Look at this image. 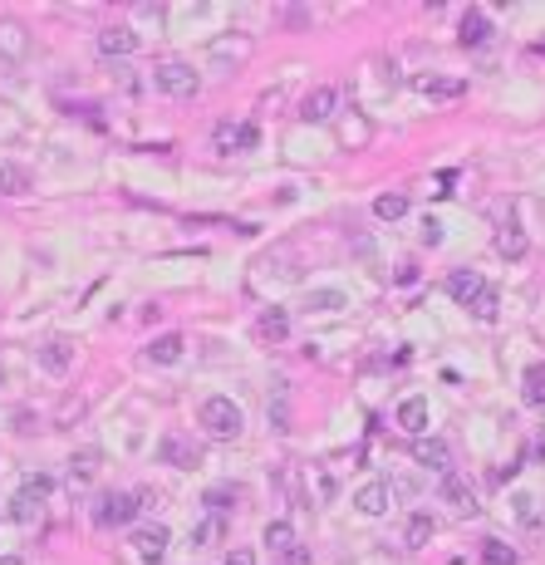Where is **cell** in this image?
Returning <instances> with one entry per match:
<instances>
[{"instance_id":"obj_1","label":"cell","mask_w":545,"mask_h":565,"mask_svg":"<svg viewBox=\"0 0 545 565\" xmlns=\"http://www.w3.org/2000/svg\"><path fill=\"white\" fill-rule=\"evenodd\" d=\"M153 84L167 94V99H197L202 94V74L187 64V59H163L153 69Z\"/></svg>"},{"instance_id":"obj_2","label":"cell","mask_w":545,"mask_h":565,"mask_svg":"<svg viewBox=\"0 0 545 565\" xmlns=\"http://www.w3.org/2000/svg\"><path fill=\"white\" fill-rule=\"evenodd\" d=\"M197 418H202V428H207L216 442H232V438H241V428H246V418H241V408H236L232 399H222V393L202 403V413H197Z\"/></svg>"},{"instance_id":"obj_3","label":"cell","mask_w":545,"mask_h":565,"mask_svg":"<svg viewBox=\"0 0 545 565\" xmlns=\"http://www.w3.org/2000/svg\"><path fill=\"white\" fill-rule=\"evenodd\" d=\"M133 516H138V497H128V491H104L99 507H94V526L114 531V526H128Z\"/></svg>"},{"instance_id":"obj_4","label":"cell","mask_w":545,"mask_h":565,"mask_svg":"<svg viewBox=\"0 0 545 565\" xmlns=\"http://www.w3.org/2000/svg\"><path fill=\"white\" fill-rule=\"evenodd\" d=\"M167 546H173V531H167L163 521L138 526V531H133V550H138L143 565H163L167 560Z\"/></svg>"},{"instance_id":"obj_5","label":"cell","mask_w":545,"mask_h":565,"mask_svg":"<svg viewBox=\"0 0 545 565\" xmlns=\"http://www.w3.org/2000/svg\"><path fill=\"white\" fill-rule=\"evenodd\" d=\"M212 143H216V153H256L261 128L256 124H216Z\"/></svg>"},{"instance_id":"obj_6","label":"cell","mask_w":545,"mask_h":565,"mask_svg":"<svg viewBox=\"0 0 545 565\" xmlns=\"http://www.w3.org/2000/svg\"><path fill=\"white\" fill-rule=\"evenodd\" d=\"M413 89L422 99H438V104H452L467 94V79L462 74H413Z\"/></svg>"},{"instance_id":"obj_7","label":"cell","mask_w":545,"mask_h":565,"mask_svg":"<svg viewBox=\"0 0 545 565\" xmlns=\"http://www.w3.org/2000/svg\"><path fill=\"white\" fill-rule=\"evenodd\" d=\"M413 462L428 467V472H452V448L442 438H413Z\"/></svg>"},{"instance_id":"obj_8","label":"cell","mask_w":545,"mask_h":565,"mask_svg":"<svg viewBox=\"0 0 545 565\" xmlns=\"http://www.w3.org/2000/svg\"><path fill=\"white\" fill-rule=\"evenodd\" d=\"M334 108H339V94L330 84H320V89H310L305 99H300V118H305V124H330Z\"/></svg>"},{"instance_id":"obj_9","label":"cell","mask_w":545,"mask_h":565,"mask_svg":"<svg viewBox=\"0 0 545 565\" xmlns=\"http://www.w3.org/2000/svg\"><path fill=\"white\" fill-rule=\"evenodd\" d=\"M138 30L133 25H108V30H99V55L104 59H128L133 50H138Z\"/></svg>"},{"instance_id":"obj_10","label":"cell","mask_w":545,"mask_h":565,"mask_svg":"<svg viewBox=\"0 0 545 565\" xmlns=\"http://www.w3.org/2000/svg\"><path fill=\"white\" fill-rule=\"evenodd\" d=\"M442 497L452 501L462 516H477V511H481V507H477V487H471L462 472H447V477H442Z\"/></svg>"},{"instance_id":"obj_11","label":"cell","mask_w":545,"mask_h":565,"mask_svg":"<svg viewBox=\"0 0 545 565\" xmlns=\"http://www.w3.org/2000/svg\"><path fill=\"white\" fill-rule=\"evenodd\" d=\"M35 359H40V369H45V374H69V369H74V344H69V340H50V344H40V354H35Z\"/></svg>"},{"instance_id":"obj_12","label":"cell","mask_w":545,"mask_h":565,"mask_svg":"<svg viewBox=\"0 0 545 565\" xmlns=\"http://www.w3.org/2000/svg\"><path fill=\"white\" fill-rule=\"evenodd\" d=\"M354 507L363 511V516H383L393 507V487L389 482H363L359 491H354Z\"/></svg>"},{"instance_id":"obj_13","label":"cell","mask_w":545,"mask_h":565,"mask_svg":"<svg viewBox=\"0 0 545 565\" xmlns=\"http://www.w3.org/2000/svg\"><path fill=\"white\" fill-rule=\"evenodd\" d=\"M157 458H163L167 467H197V458H202V452L192 448V442L182 438V432H167V438L157 442Z\"/></svg>"},{"instance_id":"obj_14","label":"cell","mask_w":545,"mask_h":565,"mask_svg":"<svg viewBox=\"0 0 545 565\" xmlns=\"http://www.w3.org/2000/svg\"><path fill=\"white\" fill-rule=\"evenodd\" d=\"M481 291H487V281H481L477 271H452L447 275V295H452L462 310H471V300H477Z\"/></svg>"},{"instance_id":"obj_15","label":"cell","mask_w":545,"mask_h":565,"mask_svg":"<svg viewBox=\"0 0 545 565\" xmlns=\"http://www.w3.org/2000/svg\"><path fill=\"white\" fill-rule=\"evenodd\" d=\"M398 428L413 432V438H422V432H428V399H422V393H413V399L398 403Z\"/></svg>"},{"instance_id":"obj_16","label":"cell","mask_w":545,"mask_h":565,"mask_svg":"<svg viewBox=\"0 0 545 565\" xmlns=\"http://www.w3.org/2000/svg\"><path fill=\"white\" fill-rule=\"evenodd\" d=\"M30 187H35L30 167H20V163H0V197H25Z\"/></svg>"},{"instance_id":"obj_17","label":"cell","mask_w":545,"mask_h":565,"mask_svg":"<svg viewBox=\"0 0 545 565\" xmlns=\"http://www.w3.org/2000/svg\"><path fill=\"white\" fill-rule=\"evenodd\" d=\"M487 35H491V20L481 15V10H467L462 25H457V40H462L467 50H477V45H487Z\"/></svg>"},{"instance_id":"obj_18","label":"cell","mask_w":545,"mask_h":565,"mask_svg":"<svg viewBox=\"0 0 545 565\" xmlns=\"http://www.w3.org/2000/svg\"><path fill=\"white\" fill-rule=\"evenodd\" d=\"M182 350H187V340H182V334H157L143 354H148V364H177Z\"/></svg>"},{"instance_id":"obj_19","label":"cell","mask_w":545,"mask_h":565,"mask_svg":"<svg viewBox=\"0 0 545 565\" xmlns=\"http://www.w3.org/2000/svg\"><path fill=\"white\" fill-rule=\"evenodd\" d=\"M265 413H271V428L275 432H290V383L285 379L271 383V408H265Z\"/></svg>"},{"instance_id":"obj_20","label":"cell","mask_w":545,"mask_h":565,"mask_svg":"<svg viewBox=\"0 0 545 565\" xmlns=\"http://www.w3.org/2000/svg\"><path fill=\"white\" fill-rule=\"evenodd\" d=\"M496 251H501L506 261H526V251H530V242H526V232H520L516 222H506L501 232H496Z\"/></svg>"},{"instance_id":"obj_21","label":"cell","mask_w":545,"mask_h":565,"mask_svg":"<svg viewBox=\"0 0 545 565\" xmlns=\"http://www.w3.org/2000/svg\"><path fill=\"white\" fill-rule=\"evenodd\" d=\"M432 536H438V521H432L428 511H413V516H408V531H403L408 550H422V546H428Z\"/></svg>"},{"instance_id":"obj_22","label":"cell","mask_w":545,"mask_h":565,"mask_svg":"<svg viewBox=\"0 0 545 565\" xmlns=\"http://www.w3.org/2000/svg\"><path fill=\"white\" fill-rule=\"evenodd\" d=\"M520 399H526L530 408H545V364L536 359V364H526V379H520Z\"/></svg>"},{"instance_id":"obj_23","label":"cell","mask_w":545,"mask_h":565,"mask_svg":"<svg viewBox=\"0 0 545 565\" xmlns=\"http://www.w3.org/2000/svg\"><path fill=\"white\" fill-rule=\"evenodd\" d=\"M30 40H25V25H15V20H0V55L10 59H25Z\"/></svg>"},{"instance_id":"obj_24","label":"cell","mask_w":545,"mask_h":565,"mask_svg":"<svg viewBox=\"0 0 545 565\" xmlns=\"http://www.w3.org/2000/svg\"><path fill=\"white\" fill-rule=\"evenodd\" d=\"M261 540L275 550V556H285V550L300 546V540H295V526H290V521H265V536H261Z\"/></svg>"},{"instance_id":"obj_25","label":"cell","mask_w":545,"mask_h":565,"mask_svg":"<svg viewBox=\"0 0 545 565\" xmlns=\"http://www.w3.org/2000/svg\"><path fill=\"white\" fill-rule=\"evenodd\" d=\"M305 310H314V315H334V310H349V295L344 291H305Z\"/></svg>"},{"instance_id":"obj_26","label":"cell","mask_w":545,"mask_h":565,"mask_svg":"<svg viewBox=\"0 0 545 565\" xmlns=\"http://www.w3.org/2000/svg\"><path fill=\"white\" fill-rule=\"evenodd\" d=\"M226 540V516H207L192 526V546H222Z\"/></svg>"},{"instance_id":"obj_27","label":"cell","mask_w":545,"mask_h":565,"mask_svg":"<svg viewBox=\"0 0 545 565\" xmlns=\"http://www.w3.org/2000/svg\"><path fill=\"white\" fill-rule=\"evenodd\" d=\"M94 462H99V452H79V458L69 462V491H84L94 482V472H99Z\"/></svg>"},{"instance_id":"obj_28","label":"cell","mask_w":545,"mask_h":565,"mask_svg":"<svg viewBox=\"0 0 545 565\" xmlns=\"http://www.w3.org/2000/svg\"><path fill=\"white\" fill-rule=\"evenodd\" d=\"M285 334H290V315H285V310H281V305H271V310H265V315H261V340H271V344H281V340H285Z\"/></svg>"},{"instance_id":"obj_29","label":"cell","mask_w":545,"mask_h":565,"mask_svg":"<svg viewBox=\"0 0 545 565\" xmlns=\"http://www.w3.org/2000/svg\"><path fill=\"white\" fill-rule=\"evenodd\" d=\"M236 497H241V487H236V482H216V487H207V497H202V507H207L212 516H222V511L236 501Z\"/></svg>"},{"instance_id":"obj_30","label":"cell","mask_w":545,"mask_h":565,"mask_svg":"<svg viewBox=\"0 0 545 565\" xmlns=\"http://www.w3.org/2000/svg\"><path fill=\"white\" fill-rule=\"evenodd\" d=\"M403 212H408V197H403V192H383V197L373 202V216H379V222H398Z\"/></svg>"},{"instance_id":"obj_31","label":"cell","mask_w":545,"mask_h":565,"mask_svg":"<svg viewBox=\"0 0 545 565\" xmlns=\"http://www.w3.org/2000/svg\"><path fill=\"white\" fill-rule=\"evenodd\" d=\"M471 315H477V320H496V315H501V291H496V285H487V291L471 300Z\"/></svg>"},{"instance_id":"obj_32","label":"cell","mask_w":545,"mask_h":565,"mask_svg":"<svg viewBox=\"0 0 545 565\" xmlns=\"http://www.w3.org/2000/svg\"><path fill=\"white\" fill-rule=\"evenodd\" d=\"M481 565H516V550L491 536V540H481Z\"/></svg>"},{"instance_id":"obj_33","label":"cell","mask_w":545,"mask_h":565,"mask_svg":"<svg viewBox=\"0 0 545 565\" xmlns=\"http://www.w3.org/2000/svg\"><path fill=\"white\" fill-rule=\"evenodd\" d=\"M20 491H25L30 501H40V507H45V497H50V491H54V477L35 472V477H25V482H20Z\"/></svg>"},{"instance_id":"obj_34","label":"cell","mask_w":545,"mask_h":565,"mask_svg":"<svg viewBox=\"0 0 545 565\" xmlns=\"http://www.w3.org/2000/svg\"><path fill=\"white\" fill-rule=\"evenodd\" d=\"M10 516H15L20 526H30L35 516H40V501H30L25 491H15V501H10Z\"/></svg>"},{"instance_id":"obj_35","label":"cell","mask_w":545,"mask_h":565,"mask_svg":"<svg viewBox=\"0 0 545 565\" xmlns=\"http://www.w3.org/2000/svg\"><path fill=\"white\" fill-rule=\"evenodd\" d=\"M222 565H256V550H251V546H232V556H226Z\"/></svg>"},{"instance_id":"obj_36","label":"cell","mask_w":545,"mask_h":565,"mask_svg":"<svg viewBox=\"0 0 545 565\" xmlns=\"http://www.w3.org/2000/svg\"><path fill=\"white\" fill-rule=\"evenodd\" d=\"M281 565H314V556H310V546H295V550L281 556Z\"/></svg>"},{"instance_id":"obj_37","label":"cell","mask_w":545,"mask_h":565,"mask_svg":"<svg viewBox=\"0 0 545 565\" xmlns=\"http://www.w3.org/2000/svg\"><path fill=\"white\" fill-rule=\"evenodd\" d=\"M516 516H520L526 526H536V501H530V497H516Z\"/></svg>"},{"instance_id":"obj_38","label":"cell","mask_w":545,"mask_h":565,"mask_svg":"<svg viewBox=\"0 0 545 565\" xmlns=\"http://www.w3.org/2000/svg\"><path fill=\"white\" fill-rule=\"evenodd\" d=\"M422 242H428V246H442V222H422Z\"/></svg>"},{"instance_id":"obj_39","label":"cell","mask_w":545,"mask_h":565,"mask_svg":"<svg viewBox=\"0 0 545 565\" xmlns=\"http://www.w3.org/2000/svg\"><path fill=\"white\" fill-rule=\"evenodd\" d=\"M418 281V266L413 261H403V266H398V285H413Z\"/></svg>"},{"instance_id":"obj_40","label":"cell","mask_w":545,"mask_h":565,"mask_svg":"<svg viewBox=\"0 0 545 565\" xmlns=\"http://www.w3.org/2000/svg\"><path fill=\"white\" fill-rule=\"evenodd\" d=\"M0 565H25V560H20V556H0Z\"/></svg>"},{"instance_id":"obj_41","label":"cell","mask_w":545,"mask_h":565,"mask_svg":"<svg viewBox=\"0 0 545 565\" xmlns=\"http://www.w3.org/2000/svg\"><path fill=\"white\" fill-rule=\"evenodd\" d=\"M0 383H5V369H0Z\"/></svg>"}]
</instances>
